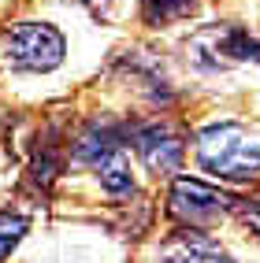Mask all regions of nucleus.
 Wrapping results in <instances>:
<instances>
[{
  "instance_id": "f257e3e1",
  "label": "nucleus",
  "mask_w": 260,
  "mask_h": 263,
  "mask_svg": "<svg viewBox=\"0 0 260 263\" xmlns=\"http://www.w3.org/2000/svg\"><path fill=\"white\" fill-rule=\"evenodd\" d=\"M197 163L201 171L223 182H253L260 174V134L241 122H212L197 134Z\"/></svg>"
},
{
  "instance_id": "f03ea898",
  "label": "nucleus",
  "mask_w": 260,
  "mask_h": 263,
  "mask_svg": "<svg viewBox=\"0 0 260 263\" xmlns=\"http://www.w3.org/2000/svg\"><path fill=\"white\" fill-rule=\"evenodd\" d=\"M67 56V41L52 23H15L4 30L0 37V60L11 71H30V74H45L56 71Z\"/></svg>"
},
{
  "instance_id": "7ed1b4c3",
  "label": "nucleus",
  "mask_w": 260,
  "mask_h": 263,
  "mask_svg": "<svg viewBox=\"0 0 260 263\" xmlns=\"http://www.w3.org/2000/svg\"><path fill=\"white\" fill-rule=\"evenodd\" d=\"M234 208L238 200L231 193L204 185L197 178H175L167 193V215L175 219L179 230H194V234H208L216 222L234 215Z\"/></svg>"
},
{
  "instance_id": "20e7f679",
  "label": "nucleus",
  "mask_w": 260,
  "mask_h": 263,
  "mask_svg": "<svg viewBox=\"0 0 260 263\" xmlns=\"http://www.w3.org/2000/svg\"><path fill=\"white\" fill-rule=\"evenodd\" d=\"M189 56L201 71H219L231 63H260V37L246 26H204L194 41H189Z\"/></svg>"
},
{
  "instance_id": "39448f33",
  "label": "nucleus",
  "mask_w": 260,
  "mask_h": 263,
  "mask_svg": "<svg viewBox=\"0 0 260 263\" xmlns=\"http://www.w3.org/2000/svg\"><path fill=\"white\" fill-rule=\"evenodd\" d=\"M130 145L152 174H175L186 160V141L171 122H145L130 130Z\"/></svg>"
},
{
  "instance_id": "423d86ee",
  "label": "nucleus",
  "mask_w": 260,
  "mask_h": 263,
  "mask_svg": "<svg viewBox=\"0 0 260 263\" xmlns=\"http://www.w3.org/2000/svg\"><path fill=\"white\" fill-rule=\"evenodd\" d=\"M160 263H234L231 252L219 241H212L208 234H194V230H179L164 245Z\"/></svg>"
},
{
  "instance_id": "0eeeda50",
  "label": "nucleus",
  "mask_w": 260,
  "mask_h": 263,
  "mask_svg": "<svg viewBox=\"0 0 260 263\" xmlns=\"http://www.w3.org/2000/svg\"><path fill=\"white\" fill-rule=\"evenodd\" d=\"M197 8V0H142V19L149 26H171L186 19Z\"/></svg>"
},
{
  "instance_id": "6e6552de",
  "label": "nucleus",
  "mask_w": 260,
  "mask_h": 263,
  "mask_svg": "<svg viewBox=\"0 0 260 263\" xmlns=\"http://www.w3.org/2000/svg\"><path fill=\"white\" fill-rule=\"evenodd\" d=\"M97 178H100V189L108 193V197H130V193H134V178H130L127 156H115V160H108L104 167H97Z\"/></svg>"
},
{
  "instance_id": "1a4fd4ad",
  "label": "nucleus",
  "mask_w": 260,
  "mask_h": 263,
  "mask_svg": "<svg viewBox=\"0 0 260 263\" xmlns=\"http://www.w3.org/2000/svg\"><path fill=\"white\" fill-rule=\"evenodd\" d=\"M26 215H11V212H0V263L8 259V252L15 249V245L23 241L26 234Z\"/></svg>"
},
{
  "instance_id": "9d476101",
  "label": "nucleus",
  "mask_w": 260,
  "mask_h": 263,
  "mask_svg": "<svg viewBox=\"0 0 260 263\" xmlns=\"http://www.w3.org/2000/svg\"><path fill=\"white\" fill-rule=\"evenodd\" d=\"M234 215H241V219H246V226L260 237V197H253V200H238Z\"/></svg>"
}]
</instances>
